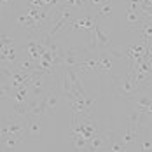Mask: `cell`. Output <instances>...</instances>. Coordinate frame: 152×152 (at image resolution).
Returning a JSON list of instances; mask_svg holds the SVG:
<instances>
[{"mask_svg": "<svg viewBox=\"0 0 152 152\" xmlns=\"http://www.w3.org/2000/svg\"><path fill=\"white\" fill-rule=\"evenodd\" d=\"M103 128L100 124H96L94 121H91V117H80L72 114V133H79L86 138L88 142L94 138Z\"/></svg>", "mask_w": 152, "mask_h": 152, "instance_id": "1", "label": "cell"}, {"mask_svg": "<svg viewBox=\"0 0 152 152\" xmlns=\"http://www.w3.org/2000/svg\"><path fill=\"white\" fill-rule=\"evenodd\" d=\"M94 107V98L91 96H79V98H74L70 102V110L72 114L75 115H80V117H91V110Z\"/></svg>", "mask_w": 152, "mask_h": 152, "instance_id": "2", "label": "cell"}, {"mask_svg": "<svg viewBox=\"0 0 152 152\" xmlns=\"http://www.w3.org/2000/svg\"><path fill=\"white\" fill-rule=\"evenodd\" d=\"M142 133L143 131H140L135 126H129L128 124L126 131L121 135V142H122V145L126 147V151H135V147L138 145V142L142 138ZM138 149H140V145H138Z\"/></svg>", "mask_w": 152, "mask_h": 152, "instance_id": "3", "label": "cell"}, {"mask_svg": "<svg viewBox=\"0 0 152 152\" xmlns=\"http://www.w3.org/2000/svg\"><path fill=\"white\" fill-rule=\"evenodd\" d=\"M89 33V31H88ZM93 37H94V40H96V49H98V53L100 51H112L114 46H112V42H110V39H108V35H107L103 28L100 26V25H94V28L91 30Z\"/></svg>", "mask_w": 152, "mask_h": 152, "instance_id": "4", "label": "cell"}, {"mask_svg": "<svg viewBox=\"0 0 152 152\" xmlns=\"http://www.w3.org/2000/svg\"><path fill=\"white\" fill-rule=\"evenodd\" d=\"M129 100L135 103V108L138 110H142L143 114H147L149 115V119H152V98L149 94H145V93H135V94H131L129 96Z\"/></svg>", "mask_w": 152, "mask_h": 152, "instance_id": "5", "label": "cell"}, {"mask_svg": "<svg viewBox=\"0 0 152 152\" xmlns=\"http://www.w3.org/2000/svg\"><path fill=\"white\" fill-rule=\"evenodd\" d=\"M145 19H147V18H145V14H143L140 9L129 7V9L126 11V26H128V30L137 31L138 28L142 26V23H143Z\"/></svg>", "mask_w": 152, "mask_h": 152, "instance_id": "6", "label": "cell"}, {"mask_svg": "<svg viewBox=\"0 0 152 152\" xmlns=\"http://www.w3.org/2000/svg\"><path fill=\"white\" fill-rule=\"evenodd\" d=\"M77 74H91V72H100V60L98 58H89V60H80L75 66Z\"/></svg>", "mask_w": 152, "mask_h": 152, "instance_id": "7", "label": "cell"}, {"mask_svg": "<svg viewBox=\"0 0 152 152\" xmlns=\"http://www.w3.org/2000/svg\"><path fill=\"white\" fill-rule=\"evenodd\" d=\"M147 121H149V115L143 114V112L138 110V108H133V110L129 112V115H128V124H129V126H135V128L140 129V131H143L145 122Z\"/></svg>", "mask_w": 152, "mask_h": 152, "instance_id": "8", "label": "cell"}, {"mask_svg": "<svg viewBox=\"0 0 152 152\" xmlns=\"http://www.w3.org/2000/svg\"><path fill=\"white\" fill-rule=\"evenodd\" d=\"M25 49L28 51V54H30L31 58L35 61H39L42 58V54H44V51H46L47 47L44 42H39V40H28L26 44H25Z\"/></svg>", "mask_w": 152, "mask_h": 152, "instance_id": "9", "label": "cell"}, {"mask_svg": "<svg viewBox=\"0 0 152 152\" xmlns=\"http://www.w3.org/2000/svg\"><path fill=\"white\" fill-rule=\"evenodd\" d=\"M16 23H18V26H21V28H25V30H28V31H40L39 23L28 12H26V16H18L16 18Z\"/></svg>", "mask_w": 152, "mask_h": 152, "instance_id": "10", "label": "cell"}, {"mask_svg": "<svg viewBox=\"0 0 152 152\" xmlns=\"http://www.w3.org/2000/svg\"><path fill=\"white\" fill-rule=\"evenodd\" d=\"M60 100H61V94H60V91L56 89V86H54V89H53V91L46 93L47 115H51V114H54V112H56V108H58V105H60Z\"/></svg>", "mask_w": 152, "mask_h": 152, "instance_id": "11", "label": "cell"}, {"mask_svg": "<svg viewBox=\"0 0 152 152\" xmlns=\"http://www.w3.org/2000/svg\"><path fill=\"white\" fill-rule=\"evenodd\" d=\"M94 25H96V21H94V18H93V16H84V18L74 19V21H72V25H70V28H72V30L84 28L86 31H91L93 28H94Z\"/></svg>", "mask_w": 152, "mask_h": 152, "instance_id": "12", "label": "cell"}, {"mask_svg": "<svg viewBox=\"0 0 152 152\" xmlns=\"http://www.w3.org/2000/svg\"><path fill=\"white\" fill-rule=\"evenodd\" d=\"M137 91H138V86L135 84V80H133L131 74L128 72V75L124 77V82H122V86H121V93L126 96V98H129L131 94H135Z\"/></svg>", "mask_w": 152, "mask_h": 152, "instance_id": "13", "label": "cell"}, {"mask_svg": "<svg viewBox=\"0 0 152 152\" xmlns=\"http://www.w3.org/2000/svg\"><path fill=\"white\" fill-rule=\"evenodd\" d=\"M40 133H42V124L39 121V117H31L30 115V119H28V131H26L28 138H39Z\"/></svg>", "mask_w": 152, "mask_h": 152, "instance_id": "14", "label": "cell"}, {"mask_svg": "<svg viewBox=\"0 0 152 152\" xmlns=\"http://www.w3.org/2000/svg\"><path fill=\"white\" fill-rule=\"evenodd\" d=\"M98 60H100V72H110L112 70V56L108 51H100L98 53Z\"/></svg>", "mask_w": 152, "mask_h": 152, "instance_id": "15", "label": "cell"}, {"mask_svg": "<svg viewBox=\"0 0 152 152\" xmlns=\"http://www.w3.org/2000/svg\"><path fill=\"white\" fill-rule=\"evenodd\" d=\"M137 31H138V35L142 37L143 42H149V44L152 42V21L145 19V21L142 23V26H140Z\"/></svg>", "mask_w": 152, "mask_h": 152, "instance_id": "16", "label": "cell"}, {"mask_svg": "<svg viewBox=\"0 0 152 152\" xmlns=\"http://www.w3.org/2000/svg\"><path fill=\"white\" fill-rule=\"evenodd\" d=\"M88 145H89V142L82 135L72 133V147H74V151H88Z\"/></svg>", "mask_w": 152, "mask_h": 152, "instance_id": "17", "label": "cell"}, {"mask_svg": "<svg viewBox=\"0 0 152 152\" xmlns=\"http://www.w3.org/2000/svg\"><path fill=\"white\" fill-rule=\"evenodd\" d=\"M108 151H112V152H122V151H126V147L122 145L121 138L117 140V138L114 137V133H112V131H110V143H108Z\"/></svg>", "mask_w": 152, "mask_h": 152, "instance_id": "18", "label": "cell"}, {"mask_svg": "<svg viewBox=\"0 0 152 152\" xmlns=\"http://www.w3.org/2000/svg\"><path fill=\"white\" fill-rule=\"evenodd\" d=\"M11 44H14V39H12V35L2 33V35H0V53H2V51H4L7 46H11Z\"/></svg>", "mask_w": 152, "mask_h": 152, "instance_id": "19", "label": "cell"}, {"mask_svg": "<svg viewBox=\"0 0 152 152\" xmlns=\"http://www.w3.org/2000/svg\"><path fill=\"white\" fill-rule=\"evenodd\" d=\"M86 2H88V0H65L61 5H63V7H70V9H80Z\"/></svg>", "mask_w": 152, "mask_h": 152, "instance_id": "20", "label": "cell"}, {"mask_svg": "<svg viewBox=\"0 0 152 152\" xmlns=\"http://www.w3.org/2000/svg\"><path fill=\"white\" fill-rule=\"evenodd\" d=\"M112 14V5L110 4H103L100 9H98V12H96V16L98 18H107V16Z\"/></svg>", "mask_w": 152, "mask_h": 152, "instance_id": "21", "label": "cell"}, {"mask_svg": "<svg viewBox=\"0 0 152 152\" xmlns=\"http://www.w3.org/2000/svg\"><path fill=\"white\" fill-rule=\"evenodd\" d=\"M140 151H152V142H149V140H143L142 143H140Z\"/></svg>", "mask_w": 152, "mask_h": 152, "instance_id": "22", "label": "cell"}, {"mask_svg": "<svg viewBox=\"0 0 152 152\" xmlns=\"http://www.w3.org/2000/svg\"><path fill=\"white\" fill-rule=\"evenodd\" d=\"M88 2H91V4H94V5H100V4H103L105 0H88Z\"/></svg>", "mask_w": 152, "mask_h": 152, "instance_id": "23", "label": "cell"}, {"mask_svg": "<svg viewBox=\"0 0 152 152\" xmlns=\"http://www.w3.org/2000/svg\"><path fill=\"white\" fill-rule=\"evenodd\" d=\"M145 86H151V88H152V72H151V77H149V80H147V84H145Z\"/></svg>", "mask_w": 152, "mask_h": 152, "instance_id": "24", "label": "cell"}, {"mask_svg": "<svg viewBox=\"0 0 152 152\" xmlns=\"http://www.w3.org/2000/svg\"><path fill=\"white\" fill-rule=\"evenodd\" d=\"M2 4H11V2H14V0H0Z\"/></svg>", "mask_w": 152, "mask_h": 152, "instance_id": "25", "label": "cell"}]
</instances>
